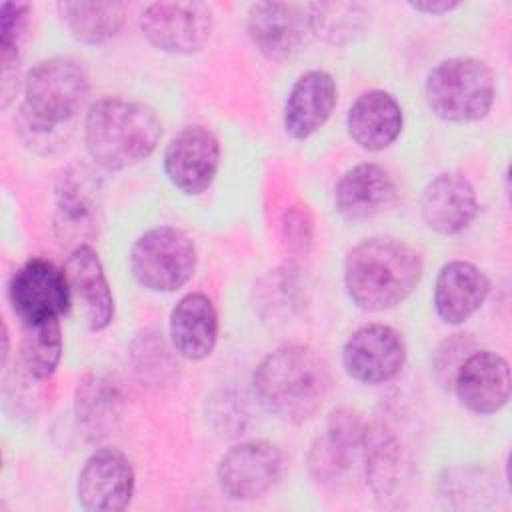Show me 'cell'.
Wrapping results in <instances>:
<instances>
[{"label": "cell", "instance_id": "1", "mask_svg": "<svg viewBox=\"0 0 512 512\" xmlns=\"http://www.w3.org/2000/svg\"><path fill=\"white\" fill-rule=\"evenodd\" d=\"M420 278V254L392 236L366 238L344 258L346 292L358 308L368 312L398 306L416 290Z\"/></svg>", "mask_w": 512, "mask_h": 512}, {"label": "cell", "instance_id": "2", "mask_svg": "<svg viewBox=\"0 0 512 512\" xmlns=\"http://www.w3.org/2000/svg\"><path fill=\"white\" fill-rule=\"evenodd\" d=\"M252 386L270 414L288 422H304L320 410L330 388V374L312 348L288 344L262 358Z\"/></svg>", "mask_w": 512, "mask_h": 512}, {"label": "cell", "instance_id": "3", "mask_svg": "<svg viewBox=\"0 0 512 512\" xmlns=\"http://www.w3.org/2000/svg\"><path fill=\"white\" fill-rule=\"evenodd\" d=\"M160 136L158 114L138 100L100 98L86 114V148L94 164L104 170H124L146 160Z\"/></svg>", "mask_w": 512, "mask_h": 512}, {"label": "cell", "instance_id": "4", "mask_svg": "<svg viewBox=\"0 0 512 512\" xmlns=\"http://www.w3.org/2000/svg\"><path fill=\"white\" fill-rule=\"evenodd\" d=\"M88 86L86 68L74 58L54 56L36 62L24 78V128L36 136L54 132L80 110Z\"/></svg>", "mask_w": 512, "mask_h": 512}, {"label": "cell", "instance_id": "5", "mask_svg": "<svg viewBox=\"0 0 512 512\" xmlns=\"http://www.w3.org/2000/svg\"><path fill=\"white\" fill-rule=\"evenodd\" d=\"M426 102L446 122L482 120L494 102L496 84L490 66L472 56L438 62L426 76Z\"/></svg>", "mask_w": 512, "mask_h": 512}, {"label": "cell", "instance_id": "6", "mask_svg": "<svg viewBox=\"0 0 512 512\" xmlns=\"http://www.w3.org/2000/svg\"><path fill=\"white\" fill-rule=\"evenodd\" d=\"M130 270L146 290L174 292L196 270V246L186 232L174 226L152 228L134 242Z\"/></svg>", "mask_w": 512, "mask_h": 512}, {"label": "cell", "instance_id": "7", "mask_svg": "<svg viewBox=\"0 0 512 512\" xmlns=\"http://www.w3.org/2000/svg\"><path fill=\"white\" fill-rule=\"evenodd\" d=\"M102 212V180L86 164H72L56 186L54 232L62 244L88 246Z\"/></svg>", "mask_w": 512, "mask_h": 512}, {"label": "cell", "instance_id": "8", "mask_svg": "<svg viewBox=\"0 0 512 512\" xmlns=\"http://www.w3.org/2000/svg\"><path fill=\"white\" fill-rule=\"evenodd\" d=\"M8 298L22 324L60 318L72 304L66 272L46 258H30L12 274Z\"/></svg>", "mask_w": 512, "mask_h": 512}, {"label": "cell", "instance_id": "9", "mask_svg": "<svg viewBox=\"0 0 512 512\" xmlns=\"http://www.w3.org/2000/svg\"><path fill=\"white\" fill-rule=\"evenodd\" d=\"M212 8L204 2H154L140 16L144 38L170 54H194L212 34Z\"/></svg>", "mask_w": 512, "mask_h": 512}, {"label": "cell", "instance_id": "10", "mask_svg": "<svg viewBox=\"0 0 512 512\" xmlns=\"http://www.w3.org/2000/svg\"><path fill=\"white\" fill-rule=\"evenodd\" d=\"M284 472L282 450L266 440L232 446L218 464V484L228 498L256 500L270 492Z\"/></svg>", "mask_w": 512, "mask_h": 512}, {"label": "cell", "instance_id": "11", "mask_svg": "<svg viewBox=\"0 0 512 512\" xmlns=\"http://www.w3.org/2000/svg\"><path fill=\"white\" fill-rule=\"evenodd\" d=\"M220 166V142L206 126L182 128L166 146L164 172L184 194H202L216 178Z\"/></svg>", "mask_w": 512, "mask_h": 512}, {"label": "cell", "instance_id": "12", "mask_svg": "<svg viewBox=\"0 0 512 512\" xmlns=\"http://www.w3.org/2000/svg\"><path fill=\"white\" fill-rule=\"evenodd\" d=\"M406 344L402 336L386 324H366L352 332L342 348L346 374L364 384L392 380L404 366Z\"/></svg>", "mask_w": 512, "mask_h": 512}, {"label": "cell", "instance_id": "13", "mask_svg": "<svg viewBox=\"0 0 512 512\" xmlns=\"http://www.w3.org/2000/svg\"><path fill=\"white\" fill-rule=\"evenodd\" d=\"M78 502L92 512H120L134 496V470L116 448L96 450L78 474Z\"/></svg>", "mask_w": 512, "mask_h": 512}, {"label": "cell", "instance_id": "14", "mask_svg": "<svg viewBox=\"0 0 512 512\" xmlns=\"http://www.w3.org/2000/svg\"><path fill=\"white\" fill-rule=\"evenodd\" d=\"M368 424L362 416L348 408L340 406L330 412L326 430L318 436L308 452V470L318 482H334L342 478L356 454L364 450Z\"/></svg>", "mask_w": 512, "mask_h": 512}, {"label": "cell", "instance_id": "15", "mask_svg": "<svg viewBox=\"0 0 512 512\" xmlns=\"http://www.w3.org/2000/svg\"><path fill=\"white\" fill-rule=\"evenodd\" d=\"M452 384L464 408L494 414L510 398V366L498 352L478 350L460 362Z\"/></svg>", "mask_w": 512, "mask_h": 512}, {"label": "cell", "instance_id": "16", "mask_svg": "<svg viewBox=\"0 0 512 512\" xmlns=\"http://www.w3.org/2000/svg\"><path fill=\"white\" fill-rule=\"evenodd\" d=\"M246 28L260 54L268 60L284 62L300 50L308 18L288 2H256L248 8Z\"/></svg>", "mask_w": 512, "mask_h": 512}, {"label": "cell", "instance_id": "17", "mask_svg": "<svg viewBox=\"0 0 512 512\" xmlns=\"http://www.w3.org/2000/svg\"><path fill=\"white\" fill-rule=\"evenodd\" d=\"M478 212L476 190L458 172L434 176L420 194V214L426 226L438 234H458L470 226Z\"/></svg>", "mask_w": 512, "mask_h": 512}, {"label": "cell", "instance_id": "18", "mask_svg": "<svg viewBox=\"0 0 512 512\" xmlns=\"http://www.w3.org/2000/svg\"><path fill=\"white\" fill-rule=\"evenodd\" d=\"M396 188L390 172L374 162H362L342 174L334 188L336 212L350 222L374 218L394 200Z\"/></svg>", "mask_w": 512, "mask_h": 512}, {"label": "cell", "instance_id": "19", "mask_svg": "<svg viewBox=\"0 0 512 512\" xmlns=\"http://www.w3.org/2000/svg\"><path fill=\"white\" fill-rule=\"evenodd\" d=\"M64 272L72 298H76L82 308L86 326L92 332L104 330L114 318V298L100 258L90 244L70 250L64 262Z\"/></svg>", "mask_w": 512, "mask_h": 512}, {"label": "cell", "instance_id": "20", "mask_svg": "<svg viewBox=\"0 0 512 512\" xmlns=\"http://www.w3.org/2000/svg\"><path fill=\"white\" fill-rule=\"evenodd\" d=\"M490 292L486 274L472 262L452 260L444 264L434 284V308L442 322L458 326L484 304Z\"/></svg>", "mask_w": 512, "mask_h": 512}, {"label": "cell", "instance_id": "21", "mask_svg": "<svg viewBox=\"0 0 512 512\" xmlns=\"http://www.w3.org/2000/svg\"><path fill=\"white\" fill-rule=\"evenodd\" d=\"M336 106V82L324 70L302 74L290 88L284 104V130L296 140L312 136L330 118Z\"/></svg>", "mask_w": 512, "mask_h": 512}, {"label": "cell", "instance_id": "22", "mask_svg": "<svg viewBox=\"0 0 512 512\" xmlns=\"http://www.w3.org/2000/svg\"><path fill=\"white\" fill-rule=\"evenodd\" d=\"M404 114L398 100L384 90L362 92L348 108L346 128L364 150H384L400 136Z\"/></svg>", "mask_w": 512, "mask_h": 512}, {"label": "cell", "instance_id": "23", "mask_svg": "<svg viewBox=\"0 0 512 512\" xmlns=\"http://www.w3.org/2000/svg\"><path fill=\"white\" fill-rule=\"evenodd\" d=\"M170 338L174 350L186 360H204L218 338V314L202 292H190L178 300L170 314Z\"/></svg>", "mask_w": 512, "mask_h": 512}, {"label": "cell", "instance_id": "24", "mask_svg": "<svg viewBox=\"0 0 512 512\" xmlns=\"http://www.w3.org/2000/svg\"><path fill=\"white\" fill-rule=\"evenodd\" d=\"M58 14L70 34L84 44H104L118 36L126 18L122 2H58Z\"/></svg>", "mask_w": 512, "mask_h": 512}, {"label": "cell", "instance_id": "25", "mask_svg": "<svg viewBox=\"0 0 512 512\" xmlns=\"http://www.w3.org/2000/svg\"><path fill=\"white\" fill-rule=\"evenodd\" d=\"M308 28L328 44L344 46L366 34L370 10L358 2H314L306 8Z\"/></svg>", "mask_w": 512, "mask_h": 512}, {"label": "cell", "instance_id": "26", "mask_svg": "<svg viewBox=\"0 0 512 512\" xmlns=\"http://www.w3.org/2000/svg\"><path fill=\"white\" fill-rule=\"evenodd\" d=\"M122 398L118 388L100 374H88L78 382L74 410L78 424L92 436L106 434L120 416Z\"/></svg>", "mask_w": 512, "mask_h": 512}, {"label": "cell", "instance_id": "27", "mask_svg": "<svg viewBox=\"0 0 512 512\" xmlns=\"http://www.w3.org/2000/svg\"><path fill=\"white\" fill-rule=\"evenodd\" d=\"M498 486L490 472L476 466H456L438 478V498L452 510H482L496 504Z\"/></svg>", "mask_w": 512, "mask_h": 512}, {"label": "cell", "instance_id": "28", "mask_svg": "<svg viewBox=\"0 0 512 512\" xmlns=\"http://www.w3.org/2000/svg\"><path fill=\"white\" fill-rule=\"evenodd\" d=\"M366 454V478L370 488L378 498L392 496L402 478L404 470V454L400 440L388 432L384 426H374L366 430L364 440Z\"/></svg>", "mask_w": 512, "mask_h": 512}, {"label": "cell", "instance_id": "29", "mask_svg": "<svg viewBox=\"0 0 512 512\" xmlns=\"http://www.w3.org/2000/svg\"><path fill=\"white\" fill-rule=\"evenodd\" d=\"M30 30V4L2 2L0 6V60H2V106L6 108L18 90V68Z\"/></svg>", "mask_w": 512, "mask_h": 512}, {"label": "cell", "instance_id": "30", "mask_svg": "<svg viewBox=\"0 0 512 512\" xmlns=\"http://www.w3.org/2000/svg\"><path fill=\"white\" fill-rule=\"evenodd\" d=\"M62 358L60 320L24 322L20 338V360L26 374L34 380H48Z\"/></svg>", "mask_w": 512, "mask_h": 512}, {"label": "cell", "instance_id": "31", "mask_svg": "<svg viewBox=\"0 0 512 512\" xmlns=\"http://www.w3.org/2000/svg\"><path fill=\"white\" fill-rule=\"evenodd\" d=\"M312 232H314L312 218L308 216L306 210L298 206H292L290 210H286L282 218V238L290 252L306 254L312 244Z\"/></svg>", "mask_w": 512, "mask_h": 512}, {"label": "cell", "instance_id": "32", "mask_svg": "<svg viewBox=\"0 0 512 512\" xmlns=\"http://www.w3.org/2000/svg\"><path fill=\"white\" fill-rule=\"evenodd\" d=\"M210 418L214 420V426H216V430H220V434H224V432L236 434L244 428L246 412L236 398L222 394L220 400L212 402Z\"/></svg>", "mask_w": 512, "mask_h": 512}, {"label": "cell", "instance_id": "33", "mask_svg": "<svg viewBox=\"0 0 512 512\" xmlns=\"http://www.w3.org/2000/svg\"><path fill=\"white\" fill-rule=\"evenodd\" d=\"M408 6L424 14H446L458 8L460 2L458 0H414V2H408Z\"/></svg>", "mask_w": 512, "mask_h": 512}]
</instances>
